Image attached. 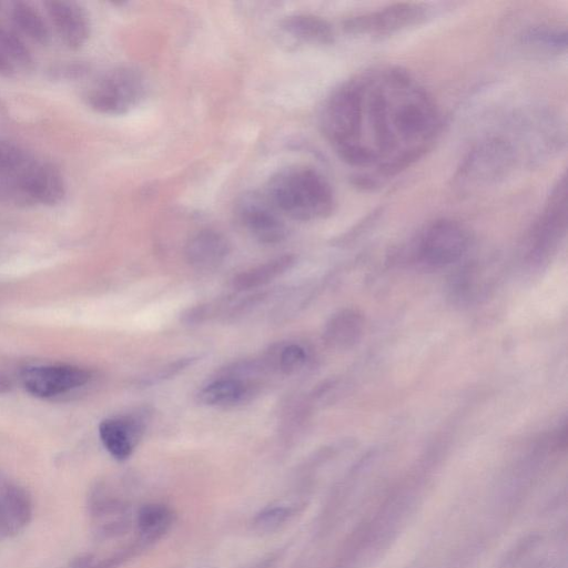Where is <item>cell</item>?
I'll list each match as a JSON object with an SVG mask.
<instances>
[{
    "mask_svg": "<svg viewBox=\"0 0 568 568\" xmlns=\"http://www.w3.org/2000/svg\"><path fill=\"white\" fill-rule=\"evenodd\" d=\"M321 128L343 161L389 175L432 146L440 130V114L433 97L412 74L383 65L339 85L324 104Z\"/></svg>",
    "mask_w": 568,
    "mask_h": 568,
    "instance_id": "obj_1",
    "label": "cell"
},
{
    "mask_svg": "<svg viewBox=\"0 0 568 568\" xmlns=\"http://www.w3.org/2000/svg\"><path fill=\"white\" fill-rule=\"evenodd\" d=\"M265 195L282 216L296 221H316L334 209V193L328 181L307 166H290L267 182Z\"/></svg>",
    "mask_w": 568,
    "mask_h": 568,
    "instance_id": "obj_2",
    "label": "cell"
},
{
    "mask_svg": "<svg viewBox=\"0 0 568 568\" xmlns=\"http://www.w3.org/2000/svg\"><path fill=\"white\" fill-rule=\"evenodd\" d=\"M516 154L507 138H484L463 160L455 175L456 186L466 192L498 182L514 169Z\"/></svg>",
    "mask_w": 568,
    "mask_h": 568,
    "instance_id": "obj_3",
    "label": "cell"
},
{
    "mask_svg": "<svg viewBox=\"0 0 568 568\" xmlns=\"http://www.w3.org/2000/svg\"><path fill=\"white\" fill-rule=\"evenodd\" d=\"M145 80L132 67L113 68L87 89L84 99L94 111L108 114H124L140 104L145 95Z\"/></svg>",
    "mask_w": 568,
    "mask_h": 568,
    "instance_id": "obj_4",
    "label": "cell"
},
{
    "mask_svg": "<svg viewBox=\"0 0 568 568\" xmlns=\"http://www.w3.org/2000/svg\"><path fill=\"white\" fill-rule=\"evenodd\" d=\"M470 244L468 230L459 222L440 219L419 234L415 256L428 267H443L458 261Z\"/></svg>",
    "mask_w": 568,
    "mask_h": 568,
    "instance_id": "obj_5",
    "label": "cell"
},
{
    "mask_svg": "<svg viewBox=\"0 0 568 568\" xmlns=\"http://www.w3.org/2000/svg\"><path fill=\"white\" fill-rule=\"evenodd\" d=\"M430 9L422 3H395L376 11L348 19L344 28L348 33L365 37L387 36L419 24Z\"/></svg>",
    "mask_w": 568,
    "mask_h": 568,
    "instance_id": "obj_6",
    "label": "cell"
},
{
    "mask_svg": "<svg viewBox=\"0 0 568 568\" xmlns=\"http://www.w3.org/2000/svg\"><path fill=\"white\" fill-rule=\"evenodd\" d=\"M234 209L240 223L258 242L276 244L287 236L282 215L265 193L246 192L236 200Z\"/></svg>",
    "mask_w": 568,
    "mask_h": 568,
    "instance_id": "obj_7",
    "label": "cell"
},
{
    "mask_svg": "<svg viewBox=\"0 0 568 568\" xmlns=\"http://www.w3.org/2000/svg\"><path fill=\"white\" fill-rule=\"evenodd\" d=\"M567 229V183L564 174L554 185L542 211L536 221L530 245L534 254L551 251L562 239Z\"/></svg>",
    "mask_w": 568,
    "mask_h": 568,
    "instance_id": "obj_8",
    "label": "cell"
},
{
    "mask_svg": "<svg viewBox=\"0 0 568 568\" xmlns=\"http://www.w3.org/2000/svg\"><path fill=\"white\" fill-rule=\"evenodd\" d=\"M90 373L72 365H40L24 369L22 385L33 396L48 398L81 387Z\"/></svg>",
    "mask_w": 568,
    "mask_h": 568,
    "instance_id": "obj_9",
    "label": "cell"
},
{
    "mask_svg": "<svg viewBox=\"0 0 568 568\" xmlns=\"http://www.w3.org/2000/svg\"><path fill=\"white\" fill-rule=\"evenodd\" d=\"M45 7L52 24L70 49H80L90 34V22L85 10L73 1H48Z\"/></svg>",
    "mask_w": 568,
    "mask_h": 568,
    "instance_id": "obj_10",
    "label": "cell"
},
{
    "mask_svg": "<svg viewBox=\"0 0 568 568\" xmlns=\"http://www.w3.org/2000/svg\"><path fill=\"white\" fill-rule=\"evenodd\" d=\"M230 253V243L220 232L202 230L185 245L187 263L195 270L211 271L219 267Z\"/></svg>",
    "mask_w": 568,
    "mask_h": 568,
    "instance_id": "obj_11",
    "label": "cell"
},
{
    "mask_svg": "<svg viewBox=\"0 0 568 568\" xmlns=\"http://www.w3.org/2000/svg\"><path fill=\"white\" fill-rule=\"evenodd\" d=\"M255 390V384L248 378L223 374L204 385L196 398L205 406L231 407L247 402Z\"/></svg>",
    "mask_w": 568,
    "mask_h": 568,
    "instance_id": "obj_12",
    "label": "cell"
},
{
    "mask_svg": "<svg viewBox=\"0 0 568 568\" xmlns=\"http://www.w3.org/2000/svg\"><path fill=\"white\" fill-rule=\"evenodd\" d=\"M142 423L135 417H113L102 420L99 435L105 449L118 460L129 458L142 435Z\"/></svg>",
    "mask_w": 568,
    "mask_h": 568,
    "instance_id": "obj_13",
    "label": "cell"
},
{
    "mask_svg": "<svg viewBox=\"0 0 568 568\" xmlns=\"http://www.w3.org/2000/svg\"><path fill=\"white\" fill-rule=\"evenodd\" d=\"M280 30L294 43L328 44L334 40L332 26L326 20L312 14L287 17L281 22Z\"/></svg>",
    "mask_w": 568,
    "mask_h": 568,
    "instance_id": "obj_14",
    "label": "cell"
},
{
    "mask_svg": "<svg viewBox=\"0 0 568 568\" xmlns=\"http://www.w3.org/2000/svg\"><path fill=\"white\" fill-rule=\"evenodd\" d=\"M364 322L361 314L353 310H343L334 314L325 325V343L337 349L355 345L363 334Z\"/></svg>",
    "mask_w": 568,
    "mask_h": 568,
    "instance_id": "obj_15",
    "label": "cell"
},
{
    "mask_svg": "<svg viewBox=\"0 0 568 568\" xmlns=\"http://www.w3.org/2000/svg\"><path fill=\"white\" fill-rule=\"evenodd\" d=\"M296 262L293 254H285L261 265L246 270L232 280L236 291H247L264 286L290 271Z\"/></svg>",
    "mask_w": 568,
    "mask_h": 568,
    "instance_id": "obj_16",
    "label": "cell"
},
{
    "mask_svg": "<svg viewBox=\"0 0 568 568\" xmlns=\"http://www.w3.org/2000/svg\"><path fill=\"white\" fill-rule=\"evenodd\" d=\"M11 18L16 27L34 42L45 45L50 42V30L42 16L27 2H14Z\"/></svg>",
    "mask_w": 568,
    "mask_h": 568,
    "instance_id": "obj_17",
    "label": "cell"
},
{
    "mask_svg": "<svg viewBox=\"0 0 568 568\" xmlns=\"http://www.w3.org/2000/svg\"><path fill=\"white\" fill-rule=\"evenodd\" d=\"M521 41L538 53H560L566 49L567 36L564 29L539 24L527 29Z\"/></svg>",
    "mask_w": 568,
    "mask_h": 568,
    "instance_id": "obj_18",
    "label": "cell"
},
{
    "mask_svg": "<svg viewBox=\"0 0 568 568\" xmlns=\"http://www.w3.org/2000/svg\"><path fill=\"white\" fill-rule=\"evenodd\" d=\"M172 521V510L162 504L145 505L138 515L139 530L146 538L161 536L171 526Z\"/></svg>",
    "mask_w": 568,
    "mask_h": 568,
    "instance_id": "obj_19",
    "label": "cell"
},
{
    "mask_svg": "<svg viewBox=\"0 0 568 568\" xmlns=\"http://www.w3.org/2000/svg\"><path fill=\"white\" fill-rule=\"evenodd\" d=\"M0 50L13 65L31 68L33 59L30 50L14 30L0 22Z\"/></svg>",
    "mask_w": 568,
    "mask_h": 568,
    "instance_id": "obj_20",
    "label": "cell"
},
{
    "mask_svg": "<svg viewBox=\"0 0 568 568\" xmlns=\"http://www.w3.org/2000/svg\"><path fill=\"white\" fill-rule=\"evenodd\" d=\"M306 359L307 355L304 347L298 344L291 343L281 347L271 361L272 365L280 372L286 375H292L304 366Z\"/></svg>",
    "mask_w": 568,
    "mask_h": 568,
    "instance_id": "obj_21",
    "label": "cell"
},
{
    "mask_svg": "<svg viewBox=\"0 0 568 568\" xmlns=\"http://www.w3.org/2000/svg\"><path fill=\"white\" fill-rule=\"evenodd\" d=\"M11 483L12 481L0 475V536L2 537H12L18 534L12 525L8 509V496Z\"/></svg>",
    "mask_w": 568,
    "mask_h": 568,
    "instance_id": "obj_22",
    "label": "cell"
},
{
    "mask_svg": "<svg viewBox=\"0 0 568 568\" xmlns=\"http://www.w3.org/2000/svg\"><path fill=\"white\" fill-rule=\"evenodd\" d=\"M292 514L291 507L274 506L264 509L255 518V525L264 530L273 529L284 523Z\"/></svg>",
    "mask_w": 568,
    "mask_h": 568,
    "instance_id": "obj_23",
    "label": "cell"
},
{
    "mask_svg": "<svg viewBox=\"0 0 568 568\" xmlns=\"http://www.w3.org/2000/svg\"><path fill=\"white\" fill-rule=\"evenodd\" d=\"M116 561L113 557L95 562L93 555L85 554L73 558L65 568H112Z\"/></svg>",
    "mask_w": 568,
    "mask_h": 568,
    "instance_id": "obj_24",
    "label": "cell"
},
{
    "mask_svg": "<svg viewBox=\"0 0 568 568\" xmlns=\"http://www.w3.org/2000/svg\"><path fill=\"white\" fill-rule=\"evenodd\" d=\"M59 79H74L85 72V69L81 64H67L59 67L52 71Z\"/></svg>",
    "mask_w": 568,
    "mask_h": 568,
    "instance_id": "obj_25",
    "label": "cell"
},
{
    "mask_svg": "<svg viewBox=\"0 0 568 568\" xmlns=\"http://www.w3.org/2000/svg\"><path fill=\"white\" fill-rule=\"evenodd\" d=\"M14 72V65L11 61L4 55V53L0 50V74L10 77Z\"/></svg>",
    "mask_w": 568,
    "mask_h": 568,
    "instance_id": "obj_26",
    "label": "cell"
}]
</instances>
